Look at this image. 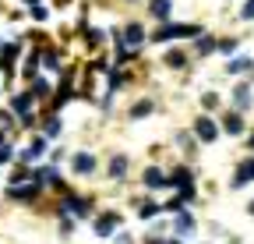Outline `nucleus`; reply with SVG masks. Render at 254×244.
<instances>
[{
    "label": "nucleus",
    "mask_w": 254,
    "mask_h": 244,
    "mask_svg": "<svg viewBox=\"0 0 254 244\" xmlns=\"http://www.w3.org/2000/svg\"><path fill=\"white\" fill-rule=\"evenodd\" d=\"M201 28L198 25H166V28H159L155 39H173V36H198Z\"/></svg>",
    "instance_id": "f257e3e1"
},
{
    "label": "nucleus",
    "mask_w": 254,
    "mask_h": 244,
    "mask_svg": "<svg viewBox=\"0 0 254 244\" xmlns=\"http://www.w3.org/2000/svg\"><path fill=\"white\" fill-rule=\"evenodd\" d=\"M194 131H198V138H201V142H215V138H219V128H215V120H208V117H198Z\"/></svg>",
    "instance_id": "f03ea898"
},
{
    "label": "nucleus",
    "mask_w": 254,
    "mask_h": 244,
    "mask_svg": "<svg viewBox=\"0 0 254 244\" xmlns=\"http://www.w3.org/2000/svg\"><path fill=\"white\" fill-rule=\"evenodd\" d=\"M247 180H254V160H247L240 170H237V177H233V184L240 188V184H247Z\"/></svg>",
    "instance_id": "7ed1b4c3"
},
{
    "label": "nucleus",
    "mask_w": 254,
    "mask_h": 244,
    "mask_svg": "<svg viewBox=\"0 0 254 244\" xmlns=\"http://www.w3.org/2000/svg\"><path fill=\"white\" fill-rule=\"evenodd\" d=\"M74 170L78 173H92L95 170V160L88 156V152H78V156H74Z\"/></svg>",
    "instance_id": "20e7f679"
},
{
    "label": "nucleus",
    "mask_w": 254,
    "mask_h": 244,
    "mask_svg": "<svg viewBox=\"0 0 254 244\" xmlns=\"http://www.w3.org/2000/svg\"><path fill=\"white\" fill-rule=\"evenodd\" d=\"M36 195H39V184H28V188H18L14 184L11 188V198H36Z\"/></svg>",
    "instance_id": "39448f33"
},
{
    "label": "nucleus",
    "mask_w": 254,
    "mask_h": 244,
    "mask_svg": "<svg viewBox=\"0 0 254 244\" xmlns=\"http://www.w3.org/2000/svg\"><path fill=\"white\" fill-rule=\"evenodd\" d=\"M113 227H117V216H103L99 223H95V234L106 237V234H113Z\"/></svg>",
    "instance_id": "423d86ee"
},
{
    "label": "nucleus",
    "mask_w": 254,
    "mask_h": 244,
    "mask_svg": "<svg viewBox=\"0 0 254 244\" xmlns=\"http://www.w3.org/2000/svg\"><path fill=\"white\" fill-rule=\"evenodd\" d=\"M124 39H127V43H131V46H138V43L145 39V32H141V28H138V25H127V32H124Z\"/></svg>",
    "instance_id": "0eeeda50"
},
{
    "label": "nucleus",
    "mask_w": 254,
    "mask_h": 244,
    "mask_svg": "<svg viewBox=\"0 0 254 244\" xmlns=\"http://www.w3.org/2000/svg\"><path fill=\"white\" fill-rule=\"evenodd\" d=\"M152 14L155 18H166L170 14V0H152Z\"/></svg>",
    "instance_id": "6e6552de"
},
{
    "label": "nucleus",
    "mask_w": 254,
    "mask_h": 244,
    "mask_svg": "<svg viewBox=\"0 0 254 244\" xmlns=\"http://www.w3.org/2000/svg\"><path fill=\"white\" fill-rule=\"evenodd\" d=\"M240 128H244V124H240V117L230 113V117H226V131H230V135H240Z\"/></svg>",
    "instance_id": "1a4fd4ad"
},
{
    "label": "nucleus",
    "mask_w": 254,
    "mask_h": 244,
    "mask_svg": "<svg viewBox=\"0 0 254 244\" xmlns=\"http://www.w3.org/2000/svg\"><path fill=\"white\" fill-rule=\"evenodd\" d=\"M177 230H180V234H190V230H194V220H190L187 212H184V216L177 220Z\"/></svg>",
    "instance_id": "9d476101"
},
{
    "label": "nucleus",
    "mask_w": 254,
    "mask_h": 244,
    "mask_svg": "<svg viewBox=\"0 0 254 244\" xmlns=\"http://www.w3.org/2000/svg\"><path fill=\"white\" fill-rule=\"evenodd\" d=\"M145 184H163V173H159V170H145Z\"/></svg>",
    "instance_id": "9b49d317"
},
{
    "label": "nucleus",
    "mask_w": 254,
    "mask_h": 244,
    "mask_svg": "<svg viewBox=\"0 0 254 244\" xmlns=\"http://www.w3.org/2000/svg\"><path fill=\"white\" fill-rule=\"evenodd\" d=\"M124 170H127V160H124V156H117V160H113V166H110V173H113V177H120Z\"/></svg>",
    "instance_id": "f8f14e48"
},
{
    "label": "nucleus",
    "mask_w": 254,
    "mask_h": 244,
    "mask_svg": "<svg viewBox=\"0 0 254 244\" xmlns=\"http://www.w3.org/2000/svg\"><path fill=\"white\" fill-rule=\"evenodd\" d=\"M67 209H71V212H85L88 202H81V198H67Z\"/></svg>",
    "instance_id": "ddd939ff"
},
{
    "label": "nucleus",
    "mask_w": 254,
    "mask_h": 244,
    "mask_svg": "<svg viewBox=\"0 0 254 244\" xmlns=\"http://www.w3.org/2000/svg\"><path fill=\"white\" fill-rule=\"evenodd\" d=\"M148 110H152V103H138V106H134V117H145Z\"/></svg>",
    "instance_id": "4468645a"
},
{
    "label": "nucleus",
    "mask_w": 254,
    "mask_h": 244,
    "mask_svg": "<svg viewBox=\"0 0 254 244\" xmlns=\"http://www.w3.org/2000/svg\"><path fill=\"white\" fill-rule=\"evenodd\" d=\"M244 68H251V60H233L230 64V71H244Z\"/></svg>",
    "instance_id": "2eb2a0df"
},
{
    "label": "nucleus",
    "mask_w": 254,
    "mask_h": 244,
    "mask_svg": "<svg viewBox=\"0 0 254 244\" xmlns=\"http://www.w3.org/2000/svg\"><path fill=\"white\" fill-rule=\"evenodd\" d=\"M244 18H254V0H247V7H244Z\"/></svg>",
    "instance_id": "dca6fc26"
},
{
    "label": "nucleus",
    "mask_w": 254,
    "mask_h": 244,
    "mask_svg": "<svg viewBox=\"0 0 254 244\" xmlns=\"http://www.w3.org/2000/svg\"><path fill=\"white\" fill-rule=\"evenodd\" d=\"M117 244H134V241H131V237H127V234H124V237H120V241H117Z\"/></svg>",
    "instance_id": "f3484780"
},
{
    "label": "nucleus",
    "mask_w": 254,
    "mask_h": 244,
    "mask_svg": "<svg viewBox=\"0 0 254 244\" xmlns=\"http://www.w3.org/2000/svg\"><path fill=\"white\" fill-rule=\"evenodd\" d=\"M247 142H251V149H254V135H251V138H247Z\"/></svg>",
    "instance_id": "a211bd4d"
},
{
    "label": "nucleus",
    "mask_w": 254,
    "mask_h": 244,
    "mask_svg": "<svg viewBox=\"0 0 254 244\" xmlns=\"http://www.w3.org/2000/svg\"><path fill=\"white\" fill-rule=\"evenodd\" d=\"M251 212H254V205H251Z\"/></svg>",
    "instance_id": "6ab92c4d"
}]
</instances>
